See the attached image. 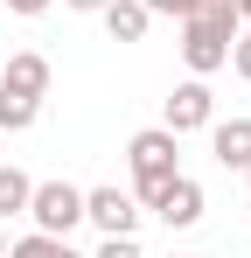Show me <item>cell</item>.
<instances>
[{"label":"cell","instance_id":"cell-1","mask_svg":"<svg viewBox=\"0 0 251 258\" xmlns=\"http://www.w3.org/2000/svg\"><path fill=\"white\" fill-rule=\"evenodd\" d=\"M237 7L230 0H196V14H181V63L189 77H216L230 63V42H237Z\"/></svg>","mask_w":251,"mask_h":258},{"label":"cell","instance_id":"cell-2","mask_svg":"<svg viewBox=\"0 0 251 258\" xmlns=\"http://www.w3.org/2000/svg\"><path fill=\"white\" fill-rule=\"evenodd\" d=\"M126 168H133V196H140V210H147L167 181L181 174V133H167V126H140L133 140H126Z\"/></svg>","mask_w":251,"mask_h":258},{"label":"cell","instance_id":"cell-3","mask_svg":"<svg viewBox=\"0 0 251 258\" xmlns=\"http://www.w3.org/2000/svg\"><path fill=\"white\" fill-rule=\"evenodd\" d=\"M21 216H28L35 230H49V237H70V230L84 223V188L77 181H35Z\"/></svg>","mask_w":251,"mask_h":258},{"label":"cell","instance_id":"cell-4","mask_svg":"<svg viewBox=\"0 0 251 258\" xmlns=\"http://www.w3.org/2000/svg\"><path fill=\"white\" fill-rule=\"evenodd\" d=\"M140 196L119 188V181H105V188H84V223L91 230H105V237H140Z\"/></svg>","mask_w":251,"mask_h":258},{"label":"cell","instance_id":"cell-5","mask_svg":"<svg viewBox=\"0 0 251 258\" xmlns=\"http://www.w3.org/2000/svg\"><path fill=\"white\" fill-rule=\"evenodd\" d=\"M209 119H216V91H209V77H181V84L167 91V105H161V126L167 133H203Z\"/></svg>","mask_w":251,"mask_h":258},{"label":"cell","instance_id":"cell-6","mask_svg":"<svg viewBox=\"0 0 251 258\" xmlns=\"http://www.w3.org/2000/svg\"><path fill=\"white\" fill-rule=\"evenodd\" d=\"M147 210L161 216L167 230H196V223H203V210H209V196H203V181H196V174H174V181H167Z\"/></svg>","mask_w":251,"mask_h":258},{"label":"cell","instance_id":"cell-7","mask_svg":"<svg viewBox=\"0 0 251 258\" xmlns=\"http://www.w3.org/2000/svg\"><path fill=\"white\" fill-rule=\"evenodd\" d=\"M0 84H7V91H21V98H49L56 70H49V56H42V49H14V56L0 63Z\"/></svg>","mask_w":251,"mask_h":258},{"label":"cell","instance_id":"cell-8","mask_svg":"<svg viewBox=\"0 0 251 258\" xmlns=\"http://www.w3.org/2000/svg\"><path fill=\"white\" fill-rule=\"evenodd\" d=\"M209 154H216V168L244 174L251 168V119H209Z\"/></svg>","mask_w":251,"mask_h":258},{"label":"cell","instance_id":"cell-9","mask_svg":"<svg viewBox=\"0 0 251 258\" xmlns=\"http://www.w3.org/2000/svg\"><path fill=\"white\" fill-rule=\"evenodd\" d=\"M98 21H105V35H112V42H147V28H154V14H147L140 0H105V7H98Z\"/></svg>","mask_w":251,"mask_h":258},{"label":"cell","instance_id":"cell-10","mask_svg":"<svg viewBox=\"0 0 251 258\" xmlns=\"http://www.w3.org/2000/svg\"><path fill=\"white\" fill-rule=\"evenodd\" d=\"M7 258H84L70 237H49V230H28V237H14L7 244Z\"/></svg>","mask_w":251,"mask_h":258},{"label":"cell","instance_id":"cell-11","mask_svg":"<svg viewBox=\"0 0 251 258\" xmlns=\"http://www.w3.org/2000/svg\"><path fill=\"white\" fill-rule=\"evenodd\" d=\"M42 119V98H21V91L0 84V133H28Z\"/></svg>","mask_w":251,"mask_h":258},{"label":"cell","instance_id":"cell-12","mask_svg":"<svg viewBox=\"0 0 251 258\" xmlns=\"http://www.w3.org/2000/svg\"><path fill=\"white\" fill-rule=\"evenodd\" d=\"M28 188H35V181H28L21 168H0V223H7V216H21V210H28Z\"/></svg>","mask_w":251,"mask_h":258},{"label":"cell","instance_id":"cell-13","mask_svg":"<svg viewBox=\"0 0 251 258\" xmlns=\"http://www.w3.org/2000/svg\"><path fill=\"white\" fill-rule=\"evenodd\" d=\"M91 258H147V251H140V237H105Z\"/></svg>","mask_w":251,"mask_h":258},{"label":"cell","instance_id":"cell-14","mask_svg":"<svg viewBox=\"0 0 251 258\" xmlns=\"http://www.w3.org/2000/svg\"><path fill=\"white\" fill-rule=\"evenodd\" d=\"M230 70L251 84V28H237V42H230Z\"/></svg>","mask_w":251,"mask_h":258},{"label":"cell","instance_id":"cell-15","mask_svg":"<svg viewBox=\"0 0 251 258\" xmlns=\"http://www.w3.org/2000/svg\"><path fill=\"white\" fill-rule=\"evenodd\" d=\"M147 14H167V21H181V14H196V0H140Z\"/></svg>","mask_w":251,"mask_h":258},{"label":"cell","instance_id":"cell-16","mask_svg":"<svg viewBox=\"0 0 251 258\" xmlns=\"http://www.w3.org/2000/svg\"><path fill=\"white\" fill-rule=\"evenodd\" d=\"M0 7H7V14H49L56 0H0Z\"/></svg>","mask_w":251,"mask_h":258},{"label":"cell","instance_id":"cell-17","mask_svg":"<svg viewBox=\"0 0 251 258\" xmlns=\"http://www.w3.org/2000/svg\"><path fill=\"white\" fill-rule=\"evenodd\" d=\"M63 7H70V14H98L105 0H63Z\"/></svg>","mask_w":251,"mask_h":258},{"label":"cell","instance_id":"cell-18","mask_svg":"<svg viewBox=\"0 0 251 258\" xmlns=\"http://www.w3.org/2000/svg\"><path fill=\"white\" fill-rule=\"evenodd\" d=\"M230 7H237V21H244V28H251V0H230Z\"/></svg>","mask_w":251,"mask_h":258},{"label":"cell","instance_id":"cell-19","mask_svg":"<svg viewBox=\"0 0 251 258\" xmlns=\"http://www.w3.org/2000/svg\"><path fill=\"white\" fill-rule=\"evenodd\" d=\"M0 258H7V223H0Z\"/></svg>","mask_w":251,"mask_h":258},{"label":"cell","instance_id":"cell-20","mask_svg":"<svg viewBox=\"0 0 251 258\" xmlns=\"http://www.w3.org/2000/svg\"><path fill=\"white\" fill-rule=\"evenodd\" d=\"M244 181H251V168H244Z\"/></svg>","mask_w":251,"mask_h":258}]
</instances>
